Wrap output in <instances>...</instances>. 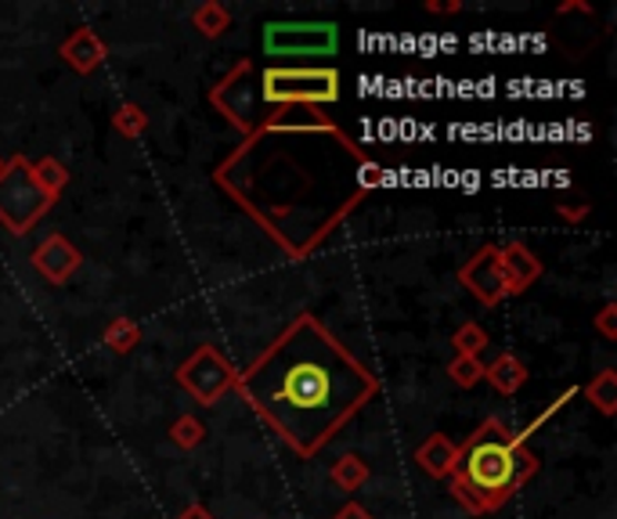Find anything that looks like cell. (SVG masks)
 Segmentation results:
<instances>
[{
  "mask_svg": "<svg viewBox=\"0 0 617 519\" xmlns=\"http://www.w3.org/2000/svg\"><path fill=\"white\" fill-rule=\"evenodd\" d=\"M380 389V375L307 311L235 375V394L300 458L318 455Z\"/></svg>",
  "mask_w": 617,
  "mask_h": 519,
  "instance_id": "cell-1",
  "label": "cell"
},
{
  "mask_svg": "<svg viewBox=\"0 0 617 519\" xmlns=\"http://www.w3.org/2000/svg\"><path fill=\"white\" fill-rule=\"evenodd\" d=\"M538 466H542L538 455L530 447H516L513 429L502 418H484L458 444V461L452 476L477 495L481 509L487 516V512H498L502 505H509L516 490L535 480Z\"/></svg>",
  "mask_w": 617,
  "mask_h": 519,
  "instance_id": "cell-2",
  "label": "cell"
},
{
  "mask_svg": "<svg viewBox=\"0 0 617 519\" xmlns=\"http://www.w3.org/2000/svg\"><path fill=\"white\" fill-rule=\"evenodd\" d=\"M343 94L333 65H267L261 72V101L271 109H325Z\"/></svg>",
  "mask_w": 617,
  "mask_h": 519,
  "instance_id": "cell-3",
  "label": "cell"
},
{
  "mask_svg": "<svg viewBox=\"0 0 617 519\" xmlns=\"http://www.w3.org/2000/svg\"><path fill=\"white\" fill-rule=\"evenodd\" d=\"M51 210L54 199L37 184L30 159L26 155L4 159V170H0V224L11 235H30Z\"/></svg>",
  "mask_w": 617,
  "mask_h": 519,
  "instance_id": "cell-4",
  "label": "cell"
},
{
  "mask_svg": "<svg viewBox=\"0 0 617 519\" xmlns=\"http://www.w3.org/2000/svg\"><path fill=\"white\" fill-rule=\"evenodd\" d=\"M235 365L227 360L218 346H195L192 357H184L178 365V386L189 389L195 397V404H203V408H213L224 394H232L235 389Z\"/></svg>",
  "mask_w": 617,
  "mask_h": 519,
  "instance_id": "cell-5",
  "label": "cell"
},
{
  "mask_svg": "<svg viewBox=\"0 0 617 519\" xmlns=\"http://www.w3.org/2000/svg\"><path fill=\"white\" fill-rule=\"evenodd\" d=\"M264 51L271 58H333L340 51L336 22H267Z\"/></svg>",
  "mask_w": 617,
  "mask_h": 519,
  "instance_id": "cell-6",
  "label": "cell"
},
{
  "mask_svg": "<svg viewBox=\"0 0 617 519\" xmlns=\"http://www.w3.org/2000/svg\"><path fill=\"white\" fill-rule=\"evenodd\" d=\"M250 77H253V62L250 58H242V62H235L232 72H227V77L210 91V105L218 109L235 130H242V138L253 134L256 123L264 120V112H261L264 101H261V94L250 91Z\"/></svg>",
  "mask_w": 617,
  "mask_h": 519,
  "instance_id": "cell-7",
  "label": "cell"
},
{
  "mask_svg": "<svg viewBox=\"0 0 617 519\" xmlns=\"http://www.w3.org/2000/svg\"><path fill=\"white\" fill-rule=\"evenodd\" d=\"M458 285L466 293L484 303V307H498L506 299V282H502V264H498V245H481L463 267H458Z\"/></svg>",
  "mask_w": 617,
  "mask_h": 519,
  "instance_id": "cell-8",
  "label": "cell"
},
{
  "mask_svg": "<svg viewBox=\"0 0 617 519\" xmlns=\"http://www.w3.org/2000/svg\"><path fill=\"white\" fill-rule=\"evenodd\" d=\"M253 134H290V138H343V130L328 120L322 109L293 105V109H271Z\"/></svg>",
  "mask_w": 617,
  "mask_h": 519,
  "instance_id": "cell-9",
  "label": "cell"
},
{
  "mask_svg": "<svg viewBox=\"0 0 617 519\" xmlns=\"http://www.w3.org/2000/svg\"><path fill=\"white\" fill-rule=\"evenodd\" d=\"M30 260L40 278H48L51 285H69V278L83 267V253L65 235H48L30 253Z\"/></svg>",
  "mask_w": 617,
  "mask_h": 519,
  "instance_id": "cell-10",
  "label": "cell"
},
{
  "mask_svg": "<svg viewBox=\"0 0 617 519\" xmlns=\"http://www.w3.org/2000/svg\"><path fill=\"white\" fill-rule=\"evenodd\" d=\"M498 264H502V282H506V296H524L545 274L542 256L524 242H509L506 250H498Z\"/></svg>",
  "mask_w": 617,
  "mask_h": 519,
  "instance_id": "cell-11",
  "label": "cell"
},
{
  "mask_svg": "<svg viewBox=\"0 0 617 519\" xmlns=\"http://www.w3.org/2000/svg\"><path fill=\"white\" fill-rule=\"evenodd\" d=\"M59 54H62V62L73 69V72H80V77H91V72H98V69L105 65L109 43L98 37L94 29L80 26V29H73V33L62 40Z\"/></svg>",
  "mask_w": 617,
  "mask_h": 519,
  "instance_id": "cell-12",
  "label": "cell"
},
{
  "mask_svg": "<svg viewBox=\"0 0 617 519\" xmlns=\"http://www.w3.org/2000/svg\"><path fill=\"white\" fill-rule=\"evenodd\" d=\"M415 461H419L423 472L434 476V480H448L458 461V444L444 437V432H429V437L415 447Z\"/></svg>",
  "mask_w": 617,
  "mask_h": 519,
  "instance_id": "cell-13",
  "label": "cell"
},
{
  "mask_svg": "<svg viewBox=\"0 0 617 519\" xmlns=\"http://www.w3.org/2000/svg\"><path fill=\"white\" fill-rule=\"evenodd\" d=\"M527 365L516 354H498L492 365H484V383L495 389V394H502V397H513L516 389H520L524 383H527Z\"/></svg>",
  "mask_w": 617,
  "mask_h": 519,
  "instance_id": "cell-14",
  "label": "cell"
},
{
  "mask_svg": "<svg viewBox=\"0 0 617 519\" xmlns=\"http://www.w3.org/2000/svg\"><path fill=\"white\" fill-rule=\"evenodd\" d=\"M328 476H333V484H336L340 490H347V495H354V490H362V487L368 484L372 469H368V461H365L362 455H343V458L333 461V469H328Z\"/></svg>",
  "mask_w": 617,
  "mask_h": 519,
  "instance_id": "cell-15",
  "label": "cell"
},
{
  "mask_svg": "<svg viewBox=\"0 0 617 519\" xmlns=\"http://www.w3.org/2000/svg\"><path fill=\"white\" fill-rule=\"evenodd\" d=\"M192 29H199L203 37H224L227 29H232V11H227L221 0H203L195 11H192Z\"/></svg>",
  "mask_w": 617,
  "mask_h": 519,
  "instance_id": "cell-16",
  "label": "cell"
},
{
  "mask_svg": "<svg viewBox=\"0 0 617 519\" xmlns=\"http://www.w3.org/2000/svg\"><path fill=\"white\" fill-rule=\"evenodd\" d=\"M585 397H588V404H596L599 415L610 418L617 411V372L614 368H603L596 379L585 386Z\"/></svg>",
  "mask_w": 617,
  "mask_h": 519,
  "instance_id": "cell-17",
  "label": "cell"
},
{
  "mask_svg": "<svg viewBox=\"0 0 617 519\" xmlns=\"http://www.w3.org/2000/svg\"><path fill=\"white\" fill-rule=\"evenodd\" d=\"M578 394H581V386H567L564 394H559L556 400H549V408H545V411H538V415L530 418V423L524 426V429H516V432H513V444H516V447H527V444H530V437H535V432H538V429H542L545 423H553V415H559V411H564L567 404H570L574 397H578Z\"/></svg>",
  "mask_w": 617,
  "mask_h": 519,
  "instance_id": "cell-18",
  "label": "cell"
},
{
  "mask_svg": "<svg viewBox=\"0 0 617 519\" xmlns=\"http://www.w3.org/2000/svg\"><path fill=\"white\" fill-rule=\"evenodd\" d=\"M102 343L109 346L112 354H131L134 346L141 343V325L131 322V317H112L102 332Z\"/></svg>",
  "mask_w": 617,
  "mask_h": 519,
  "instance_id": "cell-19",
  "label": "cell"
},
{
  "mask_svg": "<svg viewBox=\"0 0 617 519\" xmlns=\"http://www.w3.org/2000/svg\"><path fill=\"white\" fill-rule=\"evenodd\" d=\"M112 130H117L120 138L127 141H138L141 134L149 130V115L141 105H134V101H123V105L112 112Z\"/></svg>",
  "mask_w": 617,
  "mask_h": 519,
  "instance_id": "cell-20",
  "label": "cell"
},
{
  "mask_svg": "<svg viewBox=\"0 0 617 519\" xmlns=\"http://www.w3.org/2000/svg\"><path fill=\"white\" fill-rule=\"evenodd\" d=\"M33 177H37V184L44 187V192H48L54 202H59V195L69 187V170H65L54 155H44L40 163H33Z\"/></svg>",
  "mask_w": 617,
  "mask_h": 519,
  "instance_id": "cell-21",
  "label": "cell"
},
{
  "mask_svg": "<svg viewBox=\"0 0 617 519\" xmlns=\"http://www.w3.org/2000/svg\"><path fill=\"white\" fill-rule=\"evenodd\" d=\"M452 346H455L458 357H481V354L487 350V346H492V339H487L484 325L466 322V325H458V328L452 332Z\"/></svg>",
  "mask_w": 617,
  "mask_h": 519,
  "instance_id": "cell-22",
  "label": "cell"
},
{
  "mask_svg": "<svg viewBox=\"0 0 617 519\" xmlns=\"http://www.w3.org/2000/svg\"><path fill=\"white\" fill-rule=\"evenodd\" d=\"M448 379L458 386V389H473L477 383H484V360L481 357H452L448 365Z\"/></svg>",
  "mask_w": 617,
  "mask_h": 519,
  "instance_id": "cell-23",
  "label": "cell"
},
{
  "mask_svg": "<svg viewBox=\"0 0 617 519\" xmlns=\"http://www.w3.org/2000/svg\"><path fill=\"white\" fill-rule=\"evenodd\" d=\"M170 440H174L181 451H192V447H199L206 440V426L199 423L195 415H181L174 426H170Z\"/></svg>",
  "mask_w": 617,
  "mask_h": 519,
  "instance_id": "cell-24",
  "label": "cell"
},
{
  "mask_svg": "<svg viewBox=\"0 0 617 519\" xmlns=\"http://www.w3.org/2000/svg\"><path fill=\"white\" fill-rule=\"evenodd\" d=\"M596 332L607 343H617V303H607V307L596 314Z\"/></svg>",
  "mask_w": 617,
  "mask_h": 519,
  "instance_id": "cell-25",
  "label": "cell"
},
{
  "mask_svg": "<svg viewBox=\"0 0 617 519\" xmlns=\"http://www.w3.org/2000/svg\"><path fill=\"white\" fill-rule=\"evenodd\" d=\"M556 213L564 216V221L578 224V221H585L588 213H593V206H588V202H578V206H567V202H556Z\"/></svg>",
  "mask_w": 617,
  "mask_h": 519,
  "instance_id": "cell-26",
  "label": "cell"
},
{
  "mask_svg": "<svg viewBox=\"0 0 617 519\" xmlns=\"http://www.w3.org/2000/svg\"><path fill=\"white\" fill-rule=\"evenodd\" d=\"M333 519H376V516H372L368 509H365V505H357V501H347V505H343V509L333 516Z\"/></svg>",
  "mask_w": 617,
  "mask_h": 519,
  "instance_id": "cell-27",
  "label": "cell"
},
{
  "mask_svg": "<svg viewBox=\"0 0 617 519\" xmlns=\"http://www.w3.org/2000/svg\"><path fill=\"white\" fill-rule=\"evenodd\" d=\"M426 11H434V14H458V11H463V0H429Z\"/></svg>",
  "mask_w": 617,
  "mask_h": 519,
  "instance_id": "cell-28",
  "label": "cell"
},
{
  "mask_svg": "<svg viewBox=\"0 0 617 519\" xmlns=\"http://www.w3.org/2000/svg\"><path fill=\"white\" fill-rule=\"evenodd\" d=\"M178 519H218V516H213V512L206 509V505H199V501H195V505H189V509H184Z\"/></svg>",
  "mask_w": 617,
  "mask_h": 519,
  "instance_id": "cell-29",
  "label": "cell"
},
{
  "mask_svg": "<svg viewBox=\"0 0 617 519\" xmlns=\"http://www.w3.org/2000/svg\"><path fill=\"white\" fill-rule=\"evenodd\" d=\"M0 170H4V159H0Z\"/></svg>",
  "mask_w": 617,
  "mask_h": 519,
  "instance_id": "cell-30",
  "label": "cell"
}]
</instances>
